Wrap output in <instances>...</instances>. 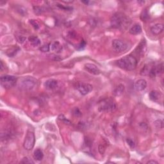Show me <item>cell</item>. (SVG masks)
<instances>
[{
    "mask_svg": "<svg viewBox=\"0 0 164 164\" xmlns=\"http://www.w3.org/2000/svg\"><path fill=\"white\" fill-rule=\"evenodd\" d=\"M130 23L131 21L129 18L121 12L114 14L110 19L111 27L116 29H125Z\"/></svg>",
    "mask_w": 164,
    "mask_h": 164,
    "instance_id": "obj_1",
    "label": "cell"
},
{
    "mask_svg": "<svg viewBox=\"0 0 164 164\" xmlns=\"http://www.w3.org/2000/svg\"><path fill=\"white\" fill-rule=\"evenodd\" d=\"M138 61L135 57L132 55H127L118 60L116 64L119 68L126 71H133L136 69Z\"/></svg>",
    "mask_w": 164,
    "mask_h": 164,
    "instance_id": "obj_2",
    "label": "cell"
},
{
    "mask_svg": "<svg viewBox=\"0 0 164 164\" xmlns=\"http://www.w3.org/2000/svg\"><path fill=\"white\" fill-rule=\"evenodd\" d=\"M98 110L101 112H112L116 109V103L112 98H106L100 100L98 103Z\"/></svg>",
    "mask_w": 164,
    "mask_h": 164,
    "instance_id": "obj_3",
    "label": "cell"
},
{
    "mask_svg": "<svg viewBox=\"0 0 164 164\" xmlns=\"http://www.w3.org/2000/svg\"><path fill=\"white\" fill-rule=\"evenodd\" d=\"M37 84V80L32 76H26L21 78L18 83V87L20 89L25 91L31 90L34 88Z\"/></svg>",
    "mask_w": 164,
    "mask_h": 164,
    "instance_id": "obj_4",
    "label": "cell"
},
{
    "mask_svg": "<svg viewBox=\"0 0 164 164\" xmlns=\"http://www.w3.org/2000/svg\"><path fill=\"white\" fill-rule=\"evenodd\" d=\"M1 84L6 89H10L16 84L17 78L12 75H4L0 78Z\"/></svg>",
    "mask_w": 164,
    "mask_h": 164,
    "instance_id": "obj_5",
    "label": "cell"
},
{
    "mask_svg": "<svg viewBox=\"0 0 164 164\" xmlns=\"http://www.w3.org/2000/svg\"><path fill=\"white\" fill-rule=\"evenodd\" d=\"M35 134L33 131H28L26 135L24 140L23 146L26 150L30 151L32 150L35 145Z\"/></svg>",
    "mask_w": 164,
    "mask_h": 164,
    "instance_id": "obj_6",
    "label": "cell"
},
{
    "mask_svg": "<svg viewBox=\"0 0 164 164\" xmlns=\"http://www.w3.org/2000/svg\"><path fill=\"white\" fill-rule=\"evenodd\" d=\"M76 89L79 91L82 95L85 96L89 94L93 89V87L88 83H78L76 84Z\"/></svg>",
    "mask_w": 164,
    "mask_h": 164,
    "instance_id": "obj_7",
    "label": "cell"
},
{
    "mask_svg": "<svg viewBox=\"0 0 164 164\" xmlns=\"http://www.w3.org/2000/svg\"><path fill=\"white\" fill-rule=\"evenodd\" d=\"M112 44L113 48L119 53L124 51L127 48V46L126 43L119 39H114L112 41Z\"/></svg>",
    "mask_w": 164,
    "mask_h": 164,
    "instance_id": "obj_8",
    "label": "cell"
},
{
    "mask_svg": "<svg viewBox=\"0 0 164 164\" xmlns=\"http://www.w3.org/2000/svg\"><path fill=\"white\" fill-rule=\"evenodd\" d=\"M84 68L88 72L94 75H99L101 73L100 69L96 65L93 64H85L84 65Z\"/></svg>",
    "mask_w": 164,
    "mask_h": 164,
    "instance_id": "obj_9",
    "label": "cell"
},
{
    "mask_svg": "<svg viewBox=\"0 0 164 164\" xmlns=\"http://www.w3.org/2000/svg\"><path fill=\"white\" fill-rule=\"evenodd\" d=\"M163 71V64H161L158 65L157 66L153 67L151 69H150L149 75L151 78H155L157 76L158 74H162Z\"/></svg>",
    "mask_w": 164,
    "mask_h": 164,
    "instance_id": "obj_10",
    "label": "cell"
},
{
    "mask_svg": "<svg viewBox=\"0 0 164 164\" xmlns=\"http://www.w3.org/2000/svg\"><path fill=\"white\" fill-rule=\"evenodd\" d=\"M134 87L137 91H143L147 87V82L144 79H140L135 82Z\"/></svg>",
    "mask_w": 164,
    "mask_h": 164,
    "instance_id": "obj_11",
    "label": "cell"
},
{
    "mask_svg": "<svg viewBox=\"0 0 164 164\" xmlns=\"http://www.w3.org/2000/svg\"><path fill=\"white\" fill-rule=\"evenodd\" d=\"M163 28L164 27L163 24L158 23V24L153 25V27L151 28V32H152L153 34L155 35H158L163 32Z\"/></svg>",
    "mask_w": 164,
    "mask_h": 164,
    "instance_id": "obj_12",
    "label": "cell"
},
{
    "mask_svg": "<svg viewBox=\"0 0 164 164\" xmlns=\"http://www.w3.org/2000/svg\"><path fill=\"white\" fill-rule=\"evenodd\" d=\"M58 85V82L54 79H49L44 83V86L48 90H53Z\"/></svg>",
    "mask_w": 164,
    "mask_h": 164,
    "instance_id": "obj_13",
    "label": "cell"
},
{
    "mask_svg": "<svg viewBox=\"0 0 164 164\" xmlns=\"http://www.w3.org/2000/svg\"><path fill=\"white\" fill-rule=\"evenodd\" d=\"M137 49H138V51H137L138 54L141 56L144 55V54L147 49L146 42H145V39H143L141 42H140V44L138 45Z\"/></svg>",
    "mask_w": 164,
    "mask_h": 164,
    "instance_id": "obj_14",
    "label": "cell"
},
{
    "mask_svg": "<svg viewBox=\"0 0 164 164\" xmlns=\"http://www.w3.org/2000/svg\"><path fill=\"white\" fill-rule=\"evenodd\" d=\"M129 32L130 34L136 35L142 32V27L139 24H135L129 28Z\"/></svg>",
    "mask_w": 164,
    "mask_h": 164,
    "instance_id": "obj_15",
    "label": "cell"
},
{
    "mask_svg": "<svg viewBox=\"0 0 164 164\" xmlns=\"http://www.w3.org/2000/svg\"><path fill=\"white\" fill-rule=\"evenodd\" d=\"M50 49L56 53H61L62 51V46L58 41H55L50 44Z\"/></svg>",
    "mask_w": 164,
    "mask_h": 164,
    "instance_id": "obj_16",
    "label": "cell"
},
{
    "mask_svg": "<svg viewBox=\"0 0 164 164\" xmlns=\"http://www.w3.org/2000/svg\"><path fill=\"white\" fill-rule=\"evenodd\" d=\"M28 40H29L31 45L33 46V47H38L41 46V41L40 39L37 37V36H31V37L28 38Z\"/></svg>",
    "mask_w": 164,
    "mask_h": 164,
    "instance_id": "obj_17",
    "label": "cell"
},
{
    "mask_svg": "<svg viewBox=\"0 0 164 164\" xmlns=\"http://www.w3.org/2000/svg\"><path fill=\"white\" fill-rule=\"evenodd\" d=\"M162 94L157 90H152L149 93V98L153 101H157L161 98Z\"/></svg>",
    "mask_w": 164,
    "mask_h": 164,
    "instance_id": "obj_18",
    "label": "cell"
},
{
    "mask_svg": "<svg viewBox=\"0 0 164 164\" xmlns=\"http://www.w3.org/2000/svg\"><path fill=\"white\" fill-rule=\"evenodd\" d=\"M124 91V86L123 84H119L115 89H114L113 94L115 96H120L123 94Z\"/></svg>",
    "mask_w": 164,
    "mask_h": 164,
    "instance_id": "obj_19",
    "label": "cell"
},
{
    "mask_svg": "<svg viewBox=\"0 0 164 164\" xmlns=\"http://www.w3.org/2000/svg\"><path fill=\"white\" fill-rule=\"evenodd\" d=\"M44 154L42 151L40 149H37L33 153V158L37 161H41L43 159Z\"/></svg>",
    "mask_w": 164,
    "mask_h": 164,
    "instance_id": "obj_20",
    "label": "cell"
},
{
    "mask_svg": "<svg viewBox=\"0 0 164 164\" xmlns=\"http://www.w3.org/2000/svg\"><path fill=\"white\" fill-rule=\"evenodd\" d=\"M140 19H141L143 21H145L148 19H149V14H148V12L147 10H143L141 15H140Z\"/></svg>",
    "mask_w": 164,
    "mask_h": 164,
    "instance_id": "obj_21",
    "label": "cell"
},
{
    "mask_svg": "<svg viewBox=\"0 0 164 164\" xmlns=\"http://www.w3.org/2000/svg\"><path fill=\"white\" fill-rule=\"evenodd\" d=\"M149 71H150V69H149V67H148V66H147V65H145L144 67H143L142 69L141 70V71H140V74H141L142 76H145V75L149 74Z\"/></svg>",
    "mask_w": 164,
    "mask_h": 164,
    "instance_id": "obj_22",
    "label": "cell"
},
{
    "mask_svg": "<svg viewBox=\"0 0 164 164\" xmlns=\"http://www.w3.org/2000/svg\"><path fill=\"white\" fill-rule=\"evenodd\" d=\"M40 50L41 51L46 53V52H48L50 50V44H45L42 46L40 48Z\"/></svg>",
    "mask_w": 164,
    "mask_h": 164,
    "instance_id": "obj_23",
    "label": "cell"
},
{
    "mask_svg": "<svg viewBox=\"0 0 164 164\" xmlns=\"http://www.w3.org/2000/svg\"><path fill=\"white\" fill-rule=\"evenodd\" d=\"M29 23H30L31 25H32V27L34 28V29H35V30L39 29V28H40L39 24V23L37 21H36V20L30 19L29 21Z\"/></svg>",
    "mask_w": 164,
    "mask_h": 164,
    "instance_id": "obj_24",
    "label": "cell"
},
{
    "mask_svg": "<svg viewBox=\"0 0 164 164\" xmlns=\"http://www.w3.org/2000/svg\"><path fill=\"white\" fill-rule=\"evenodd\" d=\"M20 163H33V164L34 163V162L31 160L30 158L24 157L22 159V160L21 161Z\"/></svg>",
    "mask_w": 164,
    "mask_h": 164,
    "instance_id": "obj_25",
    "label": "cell"
},
{
    "mask_svg": "<svg viewBox=\"0 0 164 164\" xmlns=\"http://www.w3.org/2000/svg\"><path fill=\"white\" fill-rule=\"evenodd\" d=\"M155 124L156 127H158V128H163V123L162 120H157L155 122Z\"/></svg>",
    "mask_w": 164,
    "mask_h": 164,
    "instance_id": "obj_26",
    "label": "cell"
},
{
    "mask_svg": "<svg viewBox=\"0 0 164 164\" xmlns=\"http://www.w3.org/2000/svg\"><path fill=\"white\" fill-rule=\"evenodd\" d=\"M126 142L127 143V144H128L130 147L131 148H134L135 147V142L131 139H126Z\"/></svg>",
    "mask_w": 164,
    "mask_h": 164,
    "instance_id": "obj_27",
    "label": "cell"
},
{
    "mask_svg": "<svg viewBox=\"0 0 164 164\" xmlns=\"http://www.w3.org/2000/svg\"><path fill=\"white\" fill-rule=\"evenodd\" d=\"M34 10H35V12L37 13V14H42L44 11V10L43 8H41V7H34Z\"/></svg>",
    "mask_w": 164,
    "mask_h": 164,
    "instance_id": "obj_28",
    "label": "cell"
},
{
    "mask_svg": "<svg viewBox=\"0 0 164 164\" xmlns=\"http://www.w3.org/2000/svg\"><path fill=\"white\" fill-rule=\"evenodd\" d=\"M58 119H60V120L62 121H63L65 123H66V124H70L71 123V122H70L68 119H67L65 117L63 116V115H60L59 117H58Z\"/></svg>",
    "mask_w": 164,
    "mask_h": 164,
    "instance_id": "obj_29",
    "label": "cell"
},
{
    "mask_svg": "<svg viewBox=\"0 0 164 164\" xmlns=\"http://www.w3.org/2000/svg\"><path fill=\"white\" fill-rule=\"evenodd\" d=\"M72 112H73V113H72V114H73L75 116L78 117V116H80L82 115L81 112L80 111V110L78 108H75L74 109H73V110H72Z\"/></svg>",
    "mask_w": 164,
    "mask_h": 164,
    "instance_id": "obj_30",
    "label": "cell"
},
{
    "mask_svg": "<svg viewBox=\"0 0 164 164\" xmlns=\"http://www.w3.org/2000/svg\"><path fill=\"white\" fill-rule=\"evenodd\" d=\"M105 147L103 146V145H99V152H100L101 154H103L105 153Z\"/></svg>",
    "mask_w": 164,
    "mask_h": 164,
    "instance_id": "obj_31",
    "label": "cell"
},
{
    "mask_svg": "<svg viewBox=\"0 0 164 164\" xmlns=\"http://www.w3.org/2000/svg\"><path fill=\"white\" fill-rule=\"evenodd\" d=\"M85 45H86V43H85V42L84 41H82V42H81V43H80L79 45H78V48L80 49H83V48H84V47L85 46Z\"/></svg>",
    "mask_w": 164,
    "mask_h": 164,
    "instance_id": "obj_32",
    "label": "cell"
},
{
    "mask_svg": "<svg viewBox=\"0 0 164 164\" xmlns=\"http://www.w3.org/2000/svg\"><path fill=\"white\" fill-rule=\"evenodd\" d=\"M58 7L59 8H60V9H64V10H71V7H65L64 6H62V5H58Z\"/></svg>",
    "mask_w": 164,
    "mask_h": 164,
    "instance_id": "obj_33",
    "label": "cell"
},
{
    "mask_svg": "<svg viewBox=\"0 0 164 164\" xmlns=\"http://www.w3.org/2000/svg\"><path fill=\"white\" fill-rule=\"evenodd\" d=\"M147 163H148V164H150V163L158 164V162H157V161H155V160H149V161H148V162H147Z\"/></svg>",
    "mask_w": 164,
    "mask_h": 164,
    "instance_id": "obj_34",
    "label": "cell"
},
{
    "mask_svg": "<svg viewBox=\"0 0 164 164\" xmlns=\"http://www.w3.org/2000/svg\"><path fill=\"white\" fill-rule=\"evenodd\" d=\"M3 68V62L1 61V71H2Z\"/></svg>",
    "mask_w": 164,
    "mask_h": 164,
    "instance_id": "obj_35",
    "label": "cell"
},
{
    "mask_svg": "<svg viewBox=\"0 0 164 164\" xmlns=\"http://www.w3.org/2000/svg\"><path fill=\"white\" fill-rule=\"evenodd\" d=\"M82 3H85V4H88V3H89V1H82Z\"/></svg>",
    "mask_w": 164,
    "mask_h": 164,
    "instance_id": "obj_36",
    "label": "cell"
}]
</instances>
